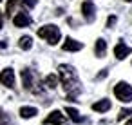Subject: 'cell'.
Wrapping results in <instances>:
<instances>
[{
    "mask_svg": "<svg viewBox=\"0 0 132 125\" xmlns=\"http://www.w3.org/2000/svg\"><path fill=\"white\" fill-rule=\"evenodd\" d=\"M58 73H60V80H62V85L65 87V91L69 92L67 100L71 101H76V94L80 92V82H78V76H76V71L71 67V65H60L58 67Z\"/></svg>",
    "mask_w": 132,
    "mask_h": 125,
    "instance_id": "cell-1",
    "label": "cell"
},
{
    "mask_svg": "<svg viewBox=\"0 0 132 125\" xmlns=\"http://www.w3.org/2000/svg\"><path fill=\"white\" fill-rule=\"evenodd\" d=\"M38 36H40V38H44L47 44L56 45V44L60 42V38H62V33H60V29H58L56 26L47 24V26H44V27H40V29H38Z\"/></svg>",
    "mask_w": 132,
    "mask_h": 125,
    "instance_id": "cell-2",
    "label": "cell"
},
{
    "mask_svg": "<svg viewBox=\"0 0 132 125\" xmlns=\"http://www.w3.org/2000/svg\"><path fill=\"white\" fill-rule=\"evenodd\" d=\"M114 94L119 101L128 103V101H132V85H128L127 82H119L114 85Z\"/></svg>",
    "mask_w": 132,
    "mask_h": 125,
    "instance_id": "cell-3",
    "label": "cell"
},
{
    "mask_svg": "<svg viewBox=\"0 0 132 125\" xmlns=\"http://www.w3.org/2000/svg\"><path fill=\"white\" fill-rule=\"evenodd\" d=\"M81 15H83V18L90 24V22H94L96 20V6L92 4V2H83L81 4Z\"/></svg>",
    "mask_w": 132,
    "mask_h": 125,
    "instance_id": "cell-4",
    "label": "cell"
},
{
    "mask_svg": "<svg viewBox=\"0 0 132 125\" xmlns=\"http://www.w3.org/2000/svg\"><path fill=\"white\" fill-rule=\"evenodd\" d=\"M0 82H2L6 87H15V73H13V69L11 67H7V69H4L2 73H0Z\"/></svg>",
    "mask_w": 132,
    "mask_h": 125,
    "instance_id": "cell-5",
    "label": "cell"
},
{
    "mask_svg": "<svg viewBox=\"0 0 132 125\" xmlns=\"http://www.w3.org/2000/svg\"><path fill=\"white\" fill-rule=\"evenodd\" d=\"M62 49L63 51H69V53H76V51H81L83 49V44L78 42V40H74V38H65Z\"/></svg>",
    "mask_w": 132,
    "mask_h": 125,
    "instance_id": "cell-6",
    "label": "cell"
},
{
    "mask_svg": "<svg viewBox=\"0 0 132 125\" xmlns=\"http://www.w3.org/2000/svg\"><path fill=\"white\" fill-rule=\"evenodd\" d=\"M63 121H65V116H63L60 111H53V112L44 120L45 125H62Z\"/></svg>",
    "mask_w": 132,
    "mask_h": 125,
    "instance_id": "cell-7",
    "label": "cell"
},
{
    "mask_svg": "<svg viewBox=\"0 0 132 125\" xmlns=\"http://www.w3.org/2000/svg\"><path fill=\"white\" fill-rule=\"evenodd\" d=\"M31 22H33V20H31V17H29L27 13H16V15L13 17V24H15L16 27H27Z\"/></svg>",
    "mask_w": 132,
    "mask_h": 125,
    "instance_id": "cell-8",
    "label": "cell"
},
{
    "mask_svg": "<svg viewBox=\"0 0 132 125\" xmlns=\"http://www.w3.org/2000/svg\"><path fill=\"white\" fill-rule=\"evenodd\" d=\"M128 54H130V47L125 45L123 42H118L116 47H114V56H116L118 60H123V58H127Z\"/></svg>",
    "mask_w": 132,
    "mask_h": 125,
    "instance_id": "cell-9",
    "label": "cell"
},
{
    "mask_svg": "<svg viewBox=\"0 0 132 125\" xmlns=\"http://www.w3.org/2000/svg\"><path fill=\"white\" fill-rule=\"evenodd\" d=\"M22 83L27 91H33V83H35V78H33V71L31 69H24L22 71Z\"/></svg>",
    "mask_w": 132,
    "mask_h": 125,
    "instance_id": "cell-10",
    "label": "cell"
},
{
    "mask_svg": "<svg viewBox=\"0 0 132 125\" xmlns=\"http://www.w3.org/2000/svg\"><path fill=\"white\" fill-rule=\"evenodd\" d=\"M112 107V103H110V100H100V101H96V103H92V111H96V112H107L109 109Z\"/></svg>",
    "mask_w": 132,
    "mask_h": 125,
    "instance_id": "cell-11",
    "label": "cell"
},
{
    "mask_svg": "<svg viewBox=\"0 0 132 125\" xmlns=\"http://www.w3.org/2000/svg\"><path fill=\"white\" fill-rule=\"evenodd\" d=\"M94 53H96L98 58H103V56H105V53H107V42H105L103 38H98V40H96Z\"/></svg>",
    "mask_w": 132,
    "mask_h": 125,
    "instance_id": "cell-12",
    "label": "cell"
},
{
    "mask_svg": "<svg viewBox=\"0 0 132 125\" xmlns=\"http://www.w3.org/2000/svg\"><path fill=\"white\" fill-rule=\"evenodd\" d=\"M65 112H67V116H69L72 121H76V123H81V121H83V118L80 116V112H78L76 109H72V107H65Z\"/></svg>",
    "mask_w": 132,
    "mask_h": 125,
    "instance_id": "cell-13",
    "label": "cell"
},
{
    "mask_svg": "<svg viewBox=\"0 0 132 125\" xmlns=\"http://www.w3.org/2000/svg\"><path fill=\"white\" fill-rule=\"evenodd\" d=\"M18 45H20V49L29 51V49L33 47V38H31V36H22L20 42H18Z\"/></svg>",
    "mask_w": 132,
    "mask_h": 125,
    "instance_id": "cell-14",
    "label": "cell"
},
{
    "mask_svg": "<svg viewBox=\"0 0 132 125\" xmlns=\"http://www.w3.org/2000/svg\"><path fill=\"white\" fill-rule=\"evenodd\" d=\"M38 114V111L35 109V107H22L20 109V116L22 118H33V116H36Z\"/></svg>",
    "mask_w": 132,
    "mask_h": 125,
    "instance_id": "cell-15",
    "label": "cell"
},
{
    "mask_svg": "<svg viewBox=\"0 0 132 125\" xmlns=\"http://www.w3.org/2000/svg\"><path fill=\"white\" fill-rule=\"evenodd\" d=\"M18 4H22V0H9L7 6H6V15H7V17H11V15H13V11H15V7H16Z\"/></svg>",
    "mask_w": 132,
    "mask_h": 125,
    "instance_id": "cell-16",
    "label": "cell"
},
{
    "mask_svg": "<svg viewBox=\"0 0 132 125\" xmlns=\"http://www.w3.org/2000/svg\"><path fill=\"white\" fill-rule=\"evenodd\" d=\"M45 85H47L49 89H56V85H58V78H56L54 74H49V76L45 78Z\"/></svg>",
    "mask_w": 132,
    "mask_h": 125,
    "instance_id": "cell-17",
    "label": "cell"
},
{
    "mask_svg": "<svg viewBox=\"0 0 132 125\" xmlns=\"http://www.w3.org/2000/svg\"><path fill=\"white\" fill-rule=\"evenodd\" d=\"M11 123V120H9V116L2 111V109H0V125H9Z\"/></svg>",
    "mask_w": 132,
    "mask_h": 125,
    "instance_id": "cell-18",
    "label": "cell"
},
{
    "mask_svg": "<svg viewBox=\"0 0 132 125\" xmlns=\"http://www.w3.org/2000/svg\"><path fill=\"white\" fill-rule=\"evenodd\" d=\"M130 114H132L130 109H121L119 114H118V120H123V118H127V116H130Z\"/></svg>",
    "mask_w": 132,
    "mask_h": 125,
    "instance_id": "cell-19",
    "label": "cell"
},
{
    "mask_svg": "<svg viewBox=\"0 0 132 125\" xmlns=\"http://www.w3.org/2000/svg\"><path fill=\"white\" fill-rule=\"evenodd\" d=\"M22 4H24V6H27L29 9H33V7L36 6V0H22Z\"/></svg>",
    "mask_w": 132,
    "mask_h": 125,
    "instance_id": "cell-20",
    "label": "cell"
},
{
    "mask_svg": "<svg viewBox=\"0 0 132 125\" xmlns=\"http://www.w3.org/2000/svg\"><path fill=\"white\" fill-rule=\"evenodd\" d=\"M116 20H118L116 17H109V18H107V27H112V26L116 24Z\"/></svg>",
    "mask_w": 132,
    "mask_h": 125,
    "instance_id": "cell-21",
    "label": "cell"
},
{
    "mask_svg": "<svg viewBox=\"0 0 132 125\" xmlns=\"http://www.w3.org/2000/svg\"><path fill=\"white\" fill-rule=\"evenodd\" d=\"M105 76H107V71H105V69H103V71H101V73H100V74H98V78H105Z\"/></svg>",
    "mask_w": 132,
    "mask_h": 125,
    "instance_id": "cell-22",
    "label": "cell"
},
{
    "mask_svg": "<svg viewBox=\"0 0 132 125\" xmlns=\"http://www.w3.org/2000/svg\"><path fill=\"white\" fill-rule=\"evenodd\" d=\"M6 45H7V44H6V42H0V49H4V47H6Z\"/></svg>",
    "mask_w": 132,
    "mask_h": 125,
    "instance_id": "cell-23",
    "label": "cell"
},
{
    "mask_svg": "<svg viewBox=\"0 0 132 125\" xmlns=\"http://www.w3.org/2000/svg\"><path fill=\"white\" fill-rule=\"evenodd\" d=\"M0 29H2V11H0Z\"/></svg>",
    "mask_w": 132,
    "mask_h": 125,
    "instance_id": "cell-24",
    "label": "cell"
},
{
    "mask_svg": "<svg viewBox=\"0 0 132 125\" xmlns=\"http://www.w3.org/2000/svg\"><path fill=\"white\" fill-rule=\"evenodd\" d=\"M125 125H132V118H130V120H128V121H127Z\"/></svg>",
    "mask_w": 132,
    "mask_h": 125,
    "instance_id": "cell-25",
    "label": "cell"
},
{
    "mask_svg": "<svg viewBox=\"0 0 132 125\" xmlns=\"http://www.w3.org/2000/svg\"><path fill=\"white\" fill-rule=\"evenodd\" d=\"M127 2H132V0H127Z\"/></svg>",
    "mask_w": 132,
    "mask_h": 125,
    "instance_id": "cell-26",
    "label": "cell"
},
{
    "mask_svg": "<svg viewBox=\"0 0 132 125\" xmlns=\"http://www.w3.org/2000/svg\"><path fill=\"white\" fill-rule=\"evenodd\" d=\"M0 2H2V0H0Z\"/></svg>",
    "mask_w": 132,
    "mask_h": 125,
    "instance_id": "cell-27",
    "label": "cell"
}]
</instances>
